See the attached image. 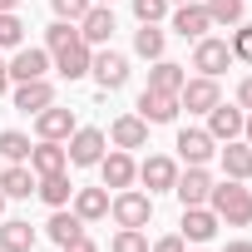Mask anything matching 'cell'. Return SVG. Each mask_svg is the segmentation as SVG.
Returning <instances> with one entry per match:
<instances>
[{
  "label": "cell",
  "mask_w": 252,
  "mask_h": 252,
  "mask_svg": "<svg viewBox=\"0 0 252 252\" xmlns=\"http://www.w3.org/2000/svg\"><path fill=\"white\" fill-rule=\"evenodd\" d=\"M45 45H50V55H55V64H60V74L64 79H79V74H89V45H84V35L69 25V20H55L50 30H45Z\"/></svg>",
  "instance_id": "cell-1"
},
{
  "label": "cell",
  "mask_w": 252,
  "mask_h": 252,
  "mask_svg": "<svg viewBox=\"0 0 252 252\" xmlns=\"http://www.w3.org/2000/svg\"><path fill=\"white\" fill-rule=\"evenodd\" d=\"M213 213H218V222H232V227H247L252 222V193L237 183V178H227V183H213Z\"/></svg>",
  "instance_id": "cell-2"
},
{
  "label": "cell",
  "mask_w": 252,
  "mask_h": 252,
  "mask_svg": "<svg viewBox=\"0 0 252 252\" xmlns=\"http://www.w3.org/2000/svg\"><path fill=\"white\" fill-rule=\"evenodd\" d=\"M109 213H114L119 227H149L154 198L149 193H134V188H119V198H109Z\"/></svg>",
  "instance_id": "cell-3"
},
{
  "label": "cell",
  "mask_w": 252,
  "mask_h": 252,
  "mask_svg": "<svg viewBox=\"0 0 252 252\" xmlns=\"http://www.w3.org/2000/svg\"><path fill=\"white\" fill-rule=\"evenodd\" d=\"M227 64H232V50H227V40H213V35L193 40V69H198V74L218 79V74H222Z\"/></svg>",
  "instance_id": "cell-4"
},
{
  "label": "cell",
  "mask_w": 252,
  "mask_h": 252,
  "mask_svg": "<svg viewBox=\"0 0 252 252\" xmlns=\"http://www.w3.org/2000/svg\"><path fill=\"white\" fill-rule=\"evenodd\" d=\"M218 99H222V94H218V79H208V74H198V79H183V89H178V104H183L188 114H208Z\"/></svg>",
  "instance_id": "cell-5"
},
{
  "label": "cell",
  "mask_w": 252,
  "mask_h": 252,
  "mask_svg": "<svg viewBox=\"0 0 252 252\" xmlns=\"http://www.w3.org/2000/svg\"><path fill=\"white\" fill-rule=\"evenodd\" d=\"M64 154H69V163H74V168H94V163L104 158V134H99V129H74Z\"/></svg>",
  "instance_id": "cell-6"
},
{
  "label": "cell",
  "mask_w": 252,
  "mask_h": 252,
  "mask_svg": "<svg viewBox=\"0 0 252 252\" xmlns=\"http://www.w3.org/2000/svg\"><path fill=\"white\" fill-rule=\"evenodd\" d=\"M89 74L99 79V89H104V94H109V89H124V79H129V60L114 55V50H104V55H94V60H89Z\"/></svg>",
  "instance_id": "cell-7"
},
{
  "label": "cell",
  "mask_w": 252,
  "mask_h": 252,
  "mask_svg": "<svg viewBox=\"0 0 252 252\" xmlns=\"http://www.w3.org/2000/svg\"><path fill=\"white\" fill-rule=\"evenodd\" d=\"M173 193H178V203H183V208H198V203H208V198H213V178H208V168L198 163V168L178 173Z\"/></svg>",
  "instance_id": "cell-8"
},
{
  "label": "cell",
  "mask_w": 252,
  "mask_h": 252,
  "mask_svg": "<svg viewBox=\"0 0 252 252\" xmlns=\"http://www.w3.org/2000/svg\"><path fill=\"white\" fill-rule=\"evenodd\" d=\"M242 119H247L242 109H232V104H222V99H218V104L208 109V134H213L218 144H227V139H242Z\"/></svg>",
  "instance_id": "cell-9"
},
{
  "label": "cell",
  "mask_w": 252,
  "mask_h": 252,
  "mask_svg": "<svg viewBox=\"0 0 252 252\" xmlns=\"http://www.w3.org/2000/svg\"><path fill=\"white\" fill-rule=\"evenodd\" d=\"M178 154H183L188 168H198V163H208V158L218 154V139H213L208 129H183V134H178Z\"/></svg>",
  "instance_id": "cell-10"
},
{
  "label": "cell",
  "mask_w": 252,
  "mask_h": 252,
  "mask_svg": "<svg viewBox=\"0 0 252 252\" xmlns=\"http://www.w3.org/2000/svg\"><path fill=\"white\" fill-rule=\"evenodd\" d=\"M99 173H104V188H129V183L139 178V163L124 154V149H114V154L99 158Z\"/></svg>",
  "instance_id": "cell-11"
},
{
  "label": "cell",
  "mask_w": 252,
  "mask_h": 252,
  "mask_svg": "<svg viewBox=\"0 0 252 252\" xmlns=\"http://www.w3.org/2000/svg\"><path fill=\"white\" fill-rule=\"evenodd\" d=\"M55 104V84L50 79H25V84H15V109L20 114H40V109H50Z\"/></svg>",
  "instance_id": "cell-12"
},
{
  "label": "cell",
  "mask_w": 252,
  "mask_h": 252,
  "mask_svg": "<svg viewBox=\"0 0 252 252\" xmlns=\"http://www.w3.org/2000/svg\"><path fill=\"white\" fill-rule=\"evenodd\" d=\"M64 163H69V154L55 144V139H40L35 149H30V173L35 178H50V173H64Z\"/></svg>",
  "instance_id": "cell-13"
},
{
  "label": "cell",
  "mask_w": 252,
  "mask_h": 252,
  "mask_svg": "<svg viewBox=\"0 0 252 252\" xmlns=\"http://www.w3.org/2000/svg\"><path fill=\"white\" fill-rule=\"evenodd\" d=\"M139 178L149 183V193H168V188L178 183V163H173V158H163V154H154V158H144V163H139Z\"/></svg>",
  "instance_id": "cell-14"
},
{
  "label": "cell",
  "mask_w": 252,
  "mask_h": 252,
  "mask_svg": "<svg viewBox=\"0 0 252 252\" xmlns=\"http://www.w3.org/2000/svg\"><path fill=\"white\" fill-rule=\"evenodd\" d=\"M45 69H50V55H45V50H15V60L5 64V74H10L15 84H25V79H45Z\"/></svg>",
  "instance_id": "cell-15"
},
{
  "label": "cell",
  "mask_w": 252,
  "mask_h": 252,
  "mask_svg": "<svg viewBox=\"0 0 252 252\" xmlns=\"http://www.w3.org/2000/svg\"><path fill=\"white\" fill-rule=\"evenodd\" d=\"M173 114H178V94H158V89L139 94V119L144 124H168Z\"/></svg>",
  "instance_id": "cell-16"
},
{
  "label": "cell",
  "mask_w": 252,
  "mask_h": 252,
  "mask_svg": "<svg viewBox=\"0 0 252 252\" xmlns=\"http://www.w3.org/2000/svg\"><path fill=\"white\" fill-rule=\"evenodd\" d=\"M79 35H84V45H109V35H114V10H109V5H89V15L79 20Z\"/></svg>",
  "instance_id": "cell-17"
},
{
  "label": "cell",
  "mask_w": 252,
  "mask_h": 252,
  "mask_svg": "<svg viewBox=\"0 0 252 252\" xmlns=\"http://www.w3.org/2000/svg\"><path fill=\"white\" fill-rule=\"evenodd\" d=\"M218 232V213L213 208H183V242H208Z\"/></svg>",
  "instance_id": "cell-18"
},
{
  "label": "cell",
  "mask_w": 252,
  "mask_h": 252,
  "mask_svg": "<svg viewBox=\"0 0 252 252\" xmlns=\"http://www.w3.org/2000/svg\"><path fill=\"white\" fill-rule=\"evenodd\" d=\"M109 139H114L119 149H144V144H149V124H144L139 114H124V119H114Z\"/></svg>",
  "instance_id": "cell-19"
},
{
  "label": "cell",
  "mask_w": 252,
  "mask_h": 252,
  "mask_svg": "<svg viewBox=\"0 0 252 252\" xmlns=\"http://www.w3.org/2000/svg\"><path fill=\"white\" fill-rule=\"evenodd\" d=\"M173 30H178L183 40H203V35L213 30V20H208L203 5H193V0H188V5H178V15H173Z\"/></svg>",
  "instance_id": "cell-20"
},
{
  "label": "cell",
  "mask_w": 252,
  "mask_h": 252,
  "mask_svg": "<svg viewBox=\"0 0 252 252\" xmlns=\"http://www.w3.org/2000/svg\"><path fill=\"white\" fill-rule=\"evenodd\" d=\"M35 129H40V139H55V144L69 139V134H74V109H55V104L40 109V124H35Z\"/></svg>",
  "instance_id": "cell-21"
},
{
  "label": "cell",
  "mask_w": 252,
  "mask_h": 252,
  "mask_svg": "<svg viewBox=\"0 0 252 252\" xmlns=\"http://www.w3.org/2000/svg\"><path fill=\"white\" fill-rule=\"evenodd\" d=\"M183 79H188V69L173 60H154V69H149V89H158V94H178Z\"/></svg>",
  "instance_id": "cell-22"
},
{
  "label": "cell",
  "mask_w": 252,
  "mask_h": 252,
  "mask_svg": "<svg viewBox=\"0 0 252 252\" xmlns=\"http://www.w3.org/2000/svg\"><path fill=\"white\" fill-rule=\"evenodd\" d=\"M74 213H79L84 222L109 218V193H104V188H74Z\"/></svg>",
  "instance_id": "cell-23"
},
{
  "label": "cell",
  "mask_w": 252,
  "mask_h": 252,
  "mask_svg": "<svg viewBox=\"0 0 252 252\" xmlns=\"http://www.w3.org/2000/svg\"><path fill=\"white\" fill-rule=\"evenodd\" d=\"M222 154V168H227V178H252V144H237V139H227V149H218Z\"/></svg>",
  "instance_id": "cell-24"
},
{
  "label": "cell",
  "mask_w": 252,
  "mask_h": 252,
  "mask_svg": "<svg viewBox=\"0 0 252 252\" xmlns=\"http://www.w3.org/2000/svg\"><path fill=\"white\" fill-rule=\"evenodd\" d=\"M35 247V227L10 218V222H0V252H30Z\"/></svg>",
  "instance_id": "cell-25"
},
{
  "label": "cell",
  "mask_w": 252,
  "mask_h": 252,
  "mask_svg": "<svg viewBox=\"0 0 252 252\" xmlns=\"http://www.w3.org/2000/svg\"><path fill=\"white\" fill-rule=\"evenodd\" d=\"M40 183H35V173L25 168V163H10L5 173H0V193H5V198H30Z\"/></svg>",
  "instance_id": "cell-26"
},
{
  "label": "cell",
  "mask_w": 252,
  "mask_h": 252,
  "mask_svg": "<svg viewBox=\"0 0 252 252\" xmlns=\"http://www.w3.org/2000/svg\"><path fill=\"white\" fill-rule=\"evenodd\" d=\"M45 232H50V237L64 247L69 237H79V232H84V218H79V213H64V208H55V218L45 222Z\"/></svg>",
  "instance_id": "cell-27"
},
{
  "label": "cell",
  "mask_w": 252,
  "mask_h": 252,
  "mask_svg": "<svg viewBox=\"0 0 252 252\" xmlns=\"http://www.w3.org/2000/svg\"><path fill=\"white\" fill-rule=\"evenodd\" d=\"M35 193H40L50 208H64V203L74 198V183H69L64 173H50V178H40V188H35Z\"/></svg>",
  "instance_id": "cell-28"
},
{
  "label": "cell",
  "mask_w": 252,
  "mask_h": 252,
  "mask_svg": "<svg viewBox=\"0 0 252 252\" xmlns=\"http://www.w3.org/2000/svg\"><path fill=\"white\" fill-rule=\"evenodd\" d=\"M203 10H208L213 25H237V20H242V0H208Z\"/></svg>",
  "instance_id": "cell-29"
},
{
  "label": "cell",
  "mask_w": 252,
  "mask_h": 252,
  "mask_svg": "<svg viewBox=\"0 0 252 252\" xmlns=\"http://www.w3.org/2000/svg\"><path fill=\"white\" fill-rule=\"evenodd\" d=\"M134 50H139L144 60H163V30H154V25H144V30L134 35Z\"/></svg>",
  "instance_id": "cell-30"
},
{
  "label": "cell",
  "mask_w": 252,
  "mask_h": 252,
  "mask_svg": "<svg viewBox=\"0 0 252 252\" xmlns=\"http://www.w3.org/2000/svg\"><path fill=\"white\" fill-rule=\"evenodd\" d=\"M25 40V25H20V15L15 10H0V50H15Z\"/></svg>",
  "instance_id": "cell-31"
},
{
  "label": "cell",
  "mask_w": 252,
  "mask_h": 252,
  "mask_svg": "<svg viewBox=\"0 0 252 252\" xmlns=\"http://www.w3.org/2000/svg\"><path fill=\"white\" fill-rule=\"evenodd\" d=\"M0 154H5L10 163H20V158H30V139L20 129H5V134H0Z\"/></svg>",
  "instance_id": "cell-32"
},
{
  "label": "cell",
  "mask_w": 252,
  "mask_h": 252,
  "mask_svg": "<svg viewBox=\"0 0 252 252\" xmlns=\"http://www.w3.org/2000/svg\"><path fill=\"white\" fill-rule=\"evenodd\" d=\"M55 5V20H69V25H79L84 15H89V5L94 0H50Z\"/></svg>",
  "instance_id": "cell-33"
},
{
  "label": "cell",
  "mask_w": 252,
  "mask_h": 252,
  "mask_svg": "<svg viewBox=\"0 0 252 252\" xmlns=\"http://www.w3.org/2000/svg\"><path fill=\"white\" fill-rule=\"evenodd\" d=\"M114 252H149V237H144L139 227H124V232L114 237Z\"/></svg>",
  "instance_id": "cell-34"
},
{
  "label": "cell",
  "mask_w": 252,
  "mask_h": 252,
  "mask_svg": "<svg viewBox=\"0 0 252 252\" xmlns=\"http://www.w3.org/2000/svg\"><path fill=\"white\" fill-rule=\"evenodd\" d=\"M227 50H232V60H252V25H237L232 40H227Z\"/></svg>",
  "instance_id": "cell-35"
},
{
  "label": "cell",
  "mask_w": 252,
  "mask_h": 252,
  "mask_svg": "<svg viewBox=\"0 0 252 252\" xmlns=\"http://www.w3.org/2000/svg\"><path fill=\"white\" fill-rule=\"evenodd\" d=\"M163 10H168V0H134V15H139L144 25H158Z\"/></svg>",
  "instance_id": "cell-36"
},
{
  "label": "cell",
  "mask_w": 252,
  "mask_h": 252,
  "mask_svg": "<svg viewBox=\"0 0 252 252\" xmlns=\"http://www.w3.org/2000/svg\"><path fill=\"white\" fill-rule=\"evenodd\" d=\"M154 252H183V232H173V237H158V242H154Z\"/></svg>",
  "instance_id": "cell-37"
},
{
  "label": "cell",
  "mask_w": 252,
  "mask_h": 252,
  "mask_svg": "<svg viewBox=\"0 0 252 252\" xmlns=\"http://www.w3.org/2000/svg\"><path fill=\"white\" fill-rule=\"evenodd\" d=\"M64 252H99V247H94V242L79 232V237H69V242H64Z\"/></svg>",
  "instance_id": "cell-38"
},
{
  "label": "cell",
  "mask_w": 252,
  "mask_h": 252,
  "mask_svg": "<svg viewBox=\"0 0 252 252\" xmlns=\"http://www.w3.org/2000/svg\"><path fill=\"white\" fill-rule=\"evenodd\" d=\"M237 104H242V109H252V74L237 84Z\"/></svg>",
  "instance_id": "cell-39"
},
{
  "label": "cell",
  "mask_w": 252,
  "mask_h": 252,
  "mask_svg": "<svg viewBox=\"0 0 252 252\" xmlns=\"http://www.w3.org/2000/svg\"><path fill=\"white\" fill-rule=\"evenodd\" d=\"M227 252H252V242H227Z\"/></svg>",
  "instance_id": "cell-40"
},
{
  "label": "cell",
  "mask_w": 252,
  "mask_h": 252,
  "mask_svg": "<svg viewBox=\"0 0 252 252\" xmlns=\"http://www.w3.org/2000/svg\"><path fill=\"white\" fill-rule=\"evenodd\" d=\"M10 89V74H5V64H0V94H5Z\"/></svg>",
  "instance_id": "cell-41"
},
{
  "label": "cell",
  "mask_w": 252,
  "mask_h": 252,
  "mask_svg": "<svg viewBox=\"0 0 252 252\" xmlns=\"http://www.w3.org/2000/svg\"><path fill=\"white\" fill-rule=\"evenodd\" d=\"M242 134H247V144H252V114H247V119H242Z\"/></svg>",
  "instance_id": "cell-42"
},
{
  "label": "cell",
  "mask_w": 252,
  "mask_h": 252,
  "mask_svg": "<svg viewBox=\"0 0 252 252\" xmlns=\"http://www.w3.org/2000/svg\"><path fill=\"white\" fill-rule=\"evenodd\" d=\"M15 5H25V0H0V10H15Z\"/></svg>",
  "instance_id": "cell-43"
},
{
  "label": "cell",
  "mask_w": 252,
  "mask_h": 252,
  "mask_svg": "<svg viewBox=\"0 0 252 252\" xmlns=\"http://www.w3.org/2000/svg\"><path fill=\"white\" fill-rule=\"evenodd\" d=\"M0 213H5V193H0Z\"/></svg>",
  "instance_id": "cell-44"
},
{
  "label": "cell",
  "mask_w": 252,
  "mask_h": 252,
  "mask_svg": "<svg viewBox=\"0 0 252 252\" xmlns=\"http://www.w3.org/2000/svg\"><path fill=\"white\" fill-rule=\"evenodd\" d=\"M173 5H188V0H173Z\"/></svg>",
  "instance_id": "cell-45"
},
{
  "label": "cell",
  "mask_w": 252,
  "mask_h": 252,
  "mask_svg": "<svg viewBox=\"0 0 252 252\" xmlns=\"http://www.w3.org/2000/svg\"><path fill=\"white\" fill-rule=\"evenodd\" d=\"M99 5H114V0H99Z\"/></svg>",
  "instance_id": "cell-46"
}]
</instances>
